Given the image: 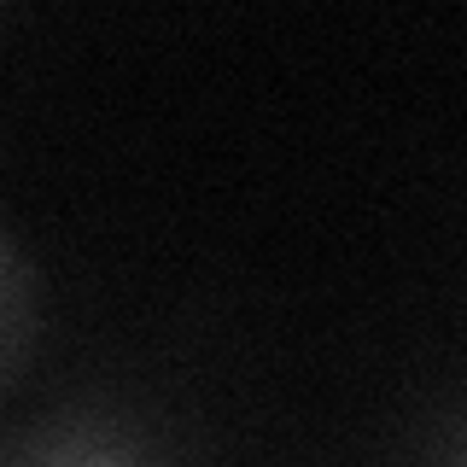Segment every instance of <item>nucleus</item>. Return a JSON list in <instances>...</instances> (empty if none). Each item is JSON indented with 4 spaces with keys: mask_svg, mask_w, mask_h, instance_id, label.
Masks as SVG:
<instances>
[{
    "mask_svg": "<svg viewBox=\"0 0 467 467\" xmlns=\"http://www.w3.org/2000/svg\"><path fill=\"white\" fill-rule=\"evenodd\" d=\"M427 467H467V420H456V427L438 438L432 456H427Z\"/></svg>",
    "mask_w": 467,
    "mask_h": 467,
    "instance_id": "3",
    "label": "nucleus"
},
{
    "mask_svg": "<svg viewBox=\"0 0 467 467\" xmlns=\"http://www.w3.org/2000/svg\"><path fill=\"white\" fill-rule=\"evenodd\" d=\"M6 467H152L129 438H117L111 427L94 420H53L36 427L29 438L12 444Z\"/></svg>",
    "mask_w": 467,
    "mask_h": 467,
    "instance_id": "2",
    "label": "nucleus"
},
{
    "mask_svg": "<svg viewBox=\"0 0 467 467\" xmlns=\"http://www.w3.org/2000/svg\"><path fill=\"white\" fill-rule=\"evenodd\" d=\"M41 333V286L29 269L18 234H0V386L18 391L29 374V350Z\"/></svg>",
    "mask_w": 467,
    "mask_h": 467,
    "instance_id": "1",
    "label": "nucleus"
}]
</instances>
